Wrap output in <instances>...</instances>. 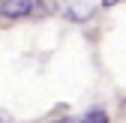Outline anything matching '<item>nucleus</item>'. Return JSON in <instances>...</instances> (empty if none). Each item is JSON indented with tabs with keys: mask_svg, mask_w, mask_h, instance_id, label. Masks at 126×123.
<instances>
[{
	"mask_svg": "<svg viewBox=\"0 0 126 123\" xmlns=\"http://www.w3.org/2000/svg\"><path fill=\"white\" fill-rule=\"evenodd\" d=\"M81 123H108V114H105L102 108H93V111H87V114L81 117Z\"/></svg>",
	"mask_w": 126,
	"mask_h": 123,
	"instance_id": "nucleus-2",
	"label": "nucleus"
},
{
	"mask_svg": "<svg viewBox=\"0 0 126 123\" xmlns=\"http://www.w3.org/2000/svg\"><path fill=\"white\" fill-rule=\"evenodd\" d=\"M33 9L36 6L27 3V0H3V3H0V15H6V18H21V15L33 12Z\"/></svg>",
	"mask_w": 126,
	"mask_h": 123,
	"instance_id": "nucleus-1",
	"label": "nucleus"
}]
</instances>
